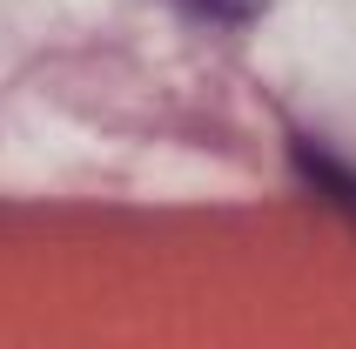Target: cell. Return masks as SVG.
I'll return each mask as SVG.
<instances>
[]
</instances>
